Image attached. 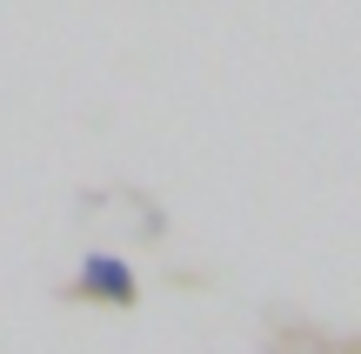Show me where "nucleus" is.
Segmentation results:
<instances>
[{"label": "nucleus", "instance_id": "f257e3e1", "mask_svg": "<svg viewBox=\"0 0 361 354\" xmlns=\"http://www.w3.org/2000/svg\"><path fill=\"white\" fill-rule=\"evenodd\" d=\"M80 288H87V294H107L114 308H128L134 294H141V288H134V267L114 261V254H87V261H80Z\"/></svg>", "mask_w": 361, "mask_h": 354}]
</instances>
